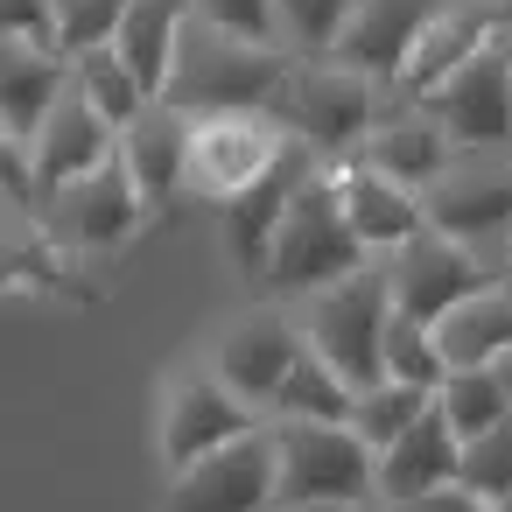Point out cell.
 <instances>
[{
  "mask_svg": "<svg viewBox=\"0 0 512 512\" xmlns=\"http://www.w3.org/2000/svg\"><path fill=\"white\" fill-rule=\"evenodd\" d=\"M295 85L288 57L281 50H260V43H239L211 22H190L183 29V50H176V78H169V99L183 120H218V113H274L281 92Z\"/></svg>",
  "mask_w": 512,
  "mask_h": 512,
  "instance_id": "cell-1",
  "label": "cell"
},
{
  "mask_svg": "<svg viewBox=\"0 0 512 512\" xmlns=\"http://www.w3.org/2000/svg\"><path fill=\"white\" fill-rule=\"evenodd\" d=\"M358 274H365V239L351 232L337 169L323 162V169L302 183V197L288 204L260 288H267V295H302V302H316V295H330V288H344V281H358Z\"/></svg>",
  "mask_w": 512,
  "mask_h": 512,
  "instance_id": "cell-2",
  "label": "cell"
},
{
  "mask_svg": "<svg viewBox=\"0 0 512 512\" xmlns=\"http://www.w3.org/2000/svg\"><path fill=\"white\" fill-rule=\"evenodd\" d=\"M274 512L309 505H379V456L351 428L281 421L274 428Z\"/></svg>",
  "mask_w": 512,
  "mask_h": 512,
  "instance_id": "cell-3",
  "label": "cell"
},
{
  "mask_svg": "<svg viewBox=\"0 0 512 512\" xmlns=\"http://www.w3.org/2000/svg\"><path fill=\"white\" fill-rule=\"evenodd\" d=\"M386 330H393V288H386L379 267H365L358 281H344V288H330V295H316L302 309L309 351L337 379H351L358 393L365 386H386Z\"/></svg>",
  "mask_w": 512,
  "mask_h": 512,
  "instance_id": "cell-4",
  "label": "cell"
},
{
  "mask_svg": "<svg viewBox=\"0 0 512 512\" xmlns=\"http://www.w3.org/2000/svg\"><path fill=\"white\" fill-rule=\"evenodd\" d=\"M274 120H288V134L302 148H316L323 162L337 155H365V141L379 134V106H372V78L344 71V64H316V71H295V85L281 92ZM344 169V162H337Z\"/></svg>",
  "mask_w": 512,
  "mask_h": 512,
  "instance_id": "cell-5",
  "label": "cell"
},
{
  "mask_svg": "<svg viewBox=\"0 0 512 512\" xmlns=\"http://www.w3.org/2000/svg\"><path fill=\"white\" fill-rule=\"evenodd\" d=\"M288 148L274 113H218V120H190V190L232 204L239 190H253L274 155Z\"/></svg>",
  "mask_w": 512,
  "mask_h": 512,
  "instance_id": "cell-6",
  "label": "cell"
},
{
  "mask_svg": "<svg viewBox=\"0 0 512 512\" xmlns=\"http://www.w3.org/2000/svg\"><path fill=\"white\" fill-rule=\"evenodd\" d=\"M141 218H148V204H141V190H134V176H127L120 155H113L99 176L57 190V197L43 204V225H50V239H57L64 253H120V246L141 232Z\"/></svg>",
  "mask_w": 512,
  "mask_h": 512,
  "instance_id": "cell-7",
  "label": "cell"
},
{
  "mask_svg": "<svg viewBox=\"0 0 512 512\" xmlns=\"http://www.w3.org/2000/svg\"><path fill=\"white\" fill-rule=\"evenodd\" d=\"M386 288H393V309L400 316H414V323H442L449 309H463L477 288H491L484 281V267H477V253L463 246V239H449V232H421V239H407L400 253H393V267H386Z\"/></svg>",
  "mask_w": 512,
  "mask_h": 512,
  "instance_id": "cell-8",
  "label": "cell"
},
{
  "mask_svg": "<svg viewBox=\"0 0 512 512\" xmlns=\"http://www.w3.org/2000/svg\"><path fill=\"white\" fill-rule=\"evenodd\" d=\"M246 435H260V421L211 365L183 372L169 386V414H162V463L169 470H190V463H204V456H218V449H232Z\"/></svg>",
  "mask_w": 512,
  "mask_h": 512,
  "instance_id": "cell-9",
  "label": "cell"
},
{
  "mask_svg": "<svg viewBox=\"0 0 512 512\" xmlns=\"http://www.w3.org/2000/svg\"><path fill=\"white\" fill-rule=\"evenodd\" d=\"M316 169H323V155L302 148V141L288 134V148L274 155V169H267L253 190H239V197L225 204V246H232V267H239L246 281H267V260H274L281 218H288V204L302 197V183H309Z\"/></svg>",
  "mask_w": 512,
  "mask_h": 512,
  "instance_id": "cell-10",
  "label": "cell"
},
{
  "mask_svg": "<svg viewBox=\"0 0 512 512\" xmlns=\"http://www.w3.org/2000/svg\"><path fill=\"white\" fill-rule=\"evenodd\" d=\"M274 428L190 463L169 477V498L162 512H274Z\"/></svg>",
  "mask_w": 512,
  "mask_h": 512,
  "instance_id": "cell-11",
  "label": "cell"
},
{
  "mask_svg": "<svg viewBox=\"0 0 512 512\" xmlns=\"http://www.w3.org/2000/svg\"><path fill=\"white\" fill-rule=\"evenodd\" d=\"M302 351H309V337L295 330V323H281V316H246V323H232L225 337H218V351H211V372L260 414H274V400H281V386H288V372L302 365Z\"/></svg>",
  "mask_w": 512,
  "mask_h": 512,
  "instance_id": "cell-12",
  "label": "cell"
},
{
  "mask_svg": "<svg viewBox=\"0 0 512 512\" xmlns=\"http://www.w3.org/2000/svg\"><path fill=\"white\" fill-rule=\"evenodd\" d=\"M428 120L456 141V148H498L512 141V57L491 43L470 71H456L435 99H421Z\"/></svg>",
  "mask_w": 512,
  "mask_h": 512,
  "instance_id": "cell-13",
  "label": "cell"
},
{
  "mask_svg": "<svg viewBox=\"0 0 512 512\" xmlns=\"http://www.w3.org/2000/svg\"><path fill=\"white\" fill-rule=\"evenodd\" d=\"M449 15V0H358V22L337 43V64L358 78H407L428 29Z\"/></svg>",
  "mask_w": 512,
  "mask_h": 512,
  "instance_id": "cell-14",
  "label": "cell"
},
{
  "mask_svg": "<svg viewBox=\"0 0 512 512\" xmlns=\"http://www.w3.org/2000/svg\"><path fill=\"white\" fill-rule=\"evenodd\" d=\"M36 183H43V204L57 197V190H71V183H85V176H99L113 155H120V134L92 113V99L78 92V78H71V92H64V106L50 113V127L36 134Z\"/></svg>",
  "mask_w": 512,
  "mask_h": 512,
  "instance_id": "cell-15",
  "label": "cell"
},
{
  "mask_svg": "<svg viewBox=\"0 0 512 512\" xmlns=\"http://www.w3.org/2000/svg\"><path fill=\"white\" fill-rule=\"evenodd\" d=\"M456 470H463V435L449 428L442 407H428V414L379 456V498L400 512V505H414V498H428V491H449Z\"/></svg>",
  "mask_w": 512,
  "mask_h": 512,
  "instance_id": "cell-16",
  "label": "cell"
},
{
  "mask_svg": "<svg viewBox=\"0 0 512 512\" xmlns=\"http://www.w3.org/2000/svg\"><path fill=\"white\" fill-rule=\"evenodd\" d=\"M64 92H71V57L29 50V43L0 50V127H8L15 148H36V134L50 127V113L64 106Z\"/></svg>",
  "mask_w": 512,
  "mask_h": 512,
  "instance_id": "cell-17",
  "label": "cell"
},
{
  "mask_svg": "<svg viewBox=\"0 0 512 512\" xmlns=\"http://www.w3.org/2000/svg\"><path fill=\"white\" fill-rule=\"evenodd\" d=\"M120 162H127V176H134V190H141V204L148 211H162L176 190H190V120L176 113V106H148L127 134H120Z\"/></svg>",
  "mask_w": 512,
  "mask_h": 512,
  "instance_id": "cell-18",
  "label": "cell"
},
{
  "mask_svg": "<svg viewBox=\"0 0 512 512\" xmlns=\"http://www.w3.org/2000/svg\"><path fill=\"white\" fill-rule=\"evenodd\" d=\"M337 190H344V218H351V232L365 239V253H400L407 239L428 232V197L386 183V176L365 169V162H344V169H337Z\"/></svg>",
  "mask_w": 512,
  "mask_h": 512,
  "instance_id": "cell-19",
  "label": "cell"
},
{
  "mask_svg": "<svg viewBox=\"0 0 512 512\" xmlns=\"http://www.w3.org/2000/svg\"><path fill=\"white\" fill-rule=\"evenodd\" d=\"M190 22H197L190 0H134V8H127V22H120L113 50H120V64L141 78V92H148V99H169L176 50H183V29H190Z\"/></svg>",
  "mask_w": 512,
  "mask_h": 512,
  "instance_id": "cell-20",
  "label": "cell"
},
{
  "mask_svg": "<svg viewBox=\"0 0 512 512\" xmlns=\"http://www.w3.org/2000/svg\"><path fill=\"white\" fill-rule=\"evenodd\" d=\"M449 134L428 120V113H407V120H386L372 141H365V169H379L386 183H400V190H414V197H428L435 183H449Z\"/></svg>",
  "mask_w": 512,
  "mask_h": 512,
  "instance_id": "cell-21",
  "label": "cell"
},
{
  "mask_svg": "<svg viewBox=\"0 0 512 512\" xmlns=\"http://www.w3.org/2000/svg\"><path fill=\"white\" fill-rule=\"evenodd\" d=\"M435 344L449 358V372H484L512 351V281H491L477 288L463 309H449L435 323Z\"/></svg>",
  "mask_w": 512,
  "mask_h": 512,
  "instance_id": "cell-22",
  "label": "cell"
},
{
  "mask_svg": "<svg viewBox=\"0 0 512 512\" xmlns=\"http://www.w3.org/2000/svg\"><path fill=\"white\" fill-rule=\"evenodd\" d=\"M498 29H505V22H498V15H484V8H449V15L428 29V43L414 50V64H407V78H400V85H407V92H421V99H435L456 71H470V64L498 43Z\"/></svg>",
  "mask_w": 512,
  "mask_h": 512,
  "instance_id": "cell-23",
  "label": "cell"
},
{
  "mask_svg": "<svg viewBox=\"0 0 512 512\" xmlns=\"http://www.w3.org/2000/svg\"><path fill=\"white\" fill-rule=\"evenodd\" d=\"M428 225L449 239H491L512 232V176L505 169H477V176H449L428 190Z\"/></svg>",
  "mask_w": 512,
  "mask_h": 512,
  "instance_id": "cell-24",
  "label": "cell"
},
{
  "mask_svg": "<svg viewBox=\"0 0 512 512\" xmlns=\"http://www.w3.org/2000/svg\"><path fill=\"white\" fill-rule=\"evenodd\" d=\"M8 274H15V288H43V295H64V302H92L99 295L64 260V246L50 239L43 211H8Z\"/></svg>",
  "mask_w": 512,
  "mask_h": 512,
  "instance_id": "cell-25",
  "label": "cell"
},
{
  "mask_svg": "<svg viewBox=\"0 0 512 512\" xmlns=\"http://www.w3.org/2000/svg\"><path fill=\"white\" fill-rule=\"evenodd\" d=\"M351 407H358V386L337 379L316 351H302V365L288 372L281 400H274V421H323V428H351Z\"/></svg>",
  "mask_w": 512,
  "mask_h": 512,
  "instance_id": "cell-26",
  "label": "cell"
},
{
  "mask_svg": "<svg viewBox=\"0 0 512 512\" xmlns=\"http://www.w3.org/2000/svg\"><path fill=\"white\" fill-rule=\"evenodd\" d=\"M71 78H78V92L92 99V113H99L113 134H127V127L155 106V99L141 92V78L120 64V50H92V57H78V64H71Z\"/></svg>",
  "mask_w": 512,
  "mask_h": 512,
  "instance_id": "cell-27",
  "label": "cell"
},
{
  "mask_svg": "<svg viewBox=\"0 0 512 512\" xmlns=\"http://www.w3.org/2000/svg\"><path fill=\"white\" fill-rule=\"evenodd\" d=\"M435 407V393H421V386H400V379H386V386H365L358 393V407H351V435L372 449V456H386L421 414Z\"/></svg>",
  "mask_w": 512,
  "mask_h": 512,
  "instance_id": "cell-28",
  "label": "cell"
},
{
  "mask_svg": "<svg viewBox=\"0 0 512 512\" xmlns=\"http://www.w3.org/2000/svg\"><path fill=\"white\" fill-rule=\"evenodd\" d=\"M435 407L449 414V428L463 435V442H477V435H491V428H505L512 421V393H505V379L484 365V372H449V386L435 393Z\"/></svg>",
  "mask_w": 512,
  "mask_h": 512,
  "instance_id": "cell-29",
  "label": "cell"
},
{
  "mask_svg": "<svg viewBox=\"0 0 512 512\" xmlns=\"http://www.w3.org/2000/svg\"><path fill=\"white\" fill-rule=\"evenodd\" d=\"M386 379L421 386V393H442L449 386V358H442L435 330L414 323V316H400V309H393V330H386Z\"/></svg>",
  "mask_w": 512,
  "mask_h": 512,
  "instance_id": "cell-30",
  "label": "cell"
},
{
  "mask_svg": "<svg viewBox=\"0 0 512 512\" xmlns=\"http://www.w3.org/2000/svg\"><path fill=\"white\" fill-rule=\"evenodd\" d=\"M134 0H57V57H92V50H113L120 22H127Z\"/></svg>",
  "mask_w": 512,
  "mask_h": 512,
  "instance_id": "cell-31",
  "label": "cell"
},
{
  "mask_svg": "<svg viewBox=\"0 0 512 512\" xmlns=\"http://www.w3.org/2000/svg\"><path fill=\"white\" fill-rule=\"evenodd\" d=\"M456 484H463L470 498H484L491 512L512 498V421L491 428V435H477V442H463V470H456Z\"/></svg>",
  "mask_w": 512,
  "mask_h": 512,
  "instance_id": "cell-32",
  "label": "cell"
},
{
  "mask_svg": "<svg viewBox=\"0 0 512 512\" xmlns=\"http://www.w3.org/2000/svg\"><path fill=\"white\" fill-rule=\"evenodd\" d=\"M274 8H281V29H288L309 57L337 50V43H344V29L358 22V0H274Z\"/></svg>",
  "mask_w": 512,
  "mask_h": 512,
  "instance_id": "cell-33",
  "label": "cell"
},
{
  "mask_svg": "<svg viewBox=\"0 0 512 512\" xmlns=\"http://www.w3.org/2000/svg\"><path fill=\"white\" fill-rule=\"evenodd\" d=\"M190 8H197V22H211V29L239 36V43H260V50H274V36H281L274 0H190Z\"/></svg>",
  "mask_w": 512,
  "mask_h": 512,
  "instance_id": "cell-34",
  "label": "cell"
},
{
  "mask_svg": "<svg viewBox=\"0 0 512 512\" xmlns=\"http://www.w3.org/2000/svg\"><path fill=\"white\" fill-rule=\"evenodd\" d=\"M0 29H8V43L57 50V0H0Z\"/></svg>",
  "mask_w": 512,
  "mask_h": 512,
  "instance_id": "cell-35",
  "label": "cell"
},
{
  "mask_svg": "<svg viewBox=\"0 0 512 512\" xmlns=\"http://www.w3.org/2000/svg\"><path fill=\"white\" fill-rule=\"evenodd\" d=\"M400 512H491V505L470 498L463 484H449V491H428V498H414V505H400Z\"/></svg>",
  "mask_w": 512,
  "mask_h": 512,
  "instance_id": "cell-36",
  "label": "cell"
},
{
  "mask_svg": "<svg viewBox=\"0 0 512 512\" xmlns=\"http://www.w3.org/2000/svg\"><path fill=\"white\" fill-rule=\"evenodd\" d=\"M309 512H393V505H309Z\"/></svg>",
  "mask_w": 512,
  "mask_h": 512,
  "instance_id": "cell-37",
  "label": "cell"
},
{
  "mask_svg": "<svg viewBox=\"0 0 512 512\" xmlns=\"http://www.w3.org/2000/svg\"><path fill=\"white\" fill-rule=\"evenodd\" d=\"M491 372H498V379H505V393H512V351H505V358H498Z\"/></svg>",
  "mask_w": 512,
  "mask_h": 512,
  "instance_id": "cell-38",
  "label": "cell"
},
{
  "mask_svg": "<svg viewBox=\"0 0 512 512\" xmlns=\"http://www.w3.org/2000/svg\"><path fill=\"white\" fill-rule=\"evenodd\" d=\"M498 50H505V57H512V22H505V29H498Z\"/></svg>",
  "mask_w": 512,
  "mask_h": 512,
  "instance_id": "cell-39",
  "label": "cell"
},
{
  "mask_svg": "<svg viewBox=\"0 0 512 512\" xmlns=\"http://www.w3.org/2000/svg\"><path fill=\"white\" fill-rule=\"evenodd\" d=\"M498 512H512V498H505V505H498Z\"/></svg>",
  "mask_w": 512,
  "mask_h": 512,
  "instance_id": "cell-40",
  "label": "cell"
}]
</instances>
